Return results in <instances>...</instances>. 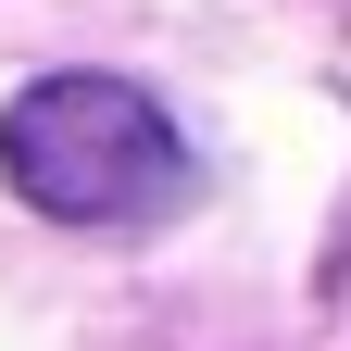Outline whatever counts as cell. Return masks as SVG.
Returning a JSON list of instances; mask_svg holds the SVG:
<instances>
[{
	"label": "cell",
	"instance_id": "obj_1",
	"mask_svg": "<svg viewBox=\"0 0 351 351\" xmlns=\"http://www.w3.org/2000/svg\"><path fill=\"white\" fill-rule=\"evenodd\" d=\"M0 176H13V201L51 213V226H151V213H176L201 189L176 113L151 88H125V75H38V88H13Z\"/></svg>",
	"mask_w": 351,
	"mask_h": 351
}]
</instances>
